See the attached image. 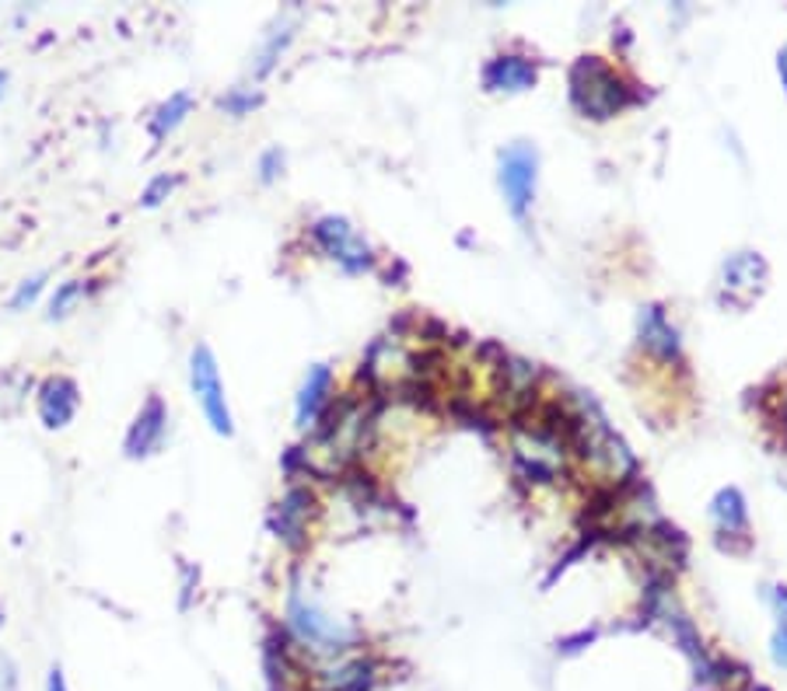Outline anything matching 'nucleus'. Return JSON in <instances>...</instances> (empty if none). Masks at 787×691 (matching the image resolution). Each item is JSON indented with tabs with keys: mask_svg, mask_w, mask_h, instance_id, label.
Wrapping results in <instances>:
<instances>
[{
	"mask_svg": "<svg viewBox=\"0 0 787 691\" xmlns=\"http://www.w3.org/2000/svg\"><path fill=\"white\" fill-rule=\"evenodd\" d=\"M288 632L294 636L298 646L322 657H340L354 646L358 632L346 626L343 618H333L312 597H304L298 587L288 597Z\"/></svg>",
	"mask_w": 787,
	"mask_h": 691,
	"instance_id": "obj_1",
	"label": "nucleus"
},
{
	"mask_svg": "<svg viewBox=\"0 0 787 691\" xmlns=\"http://www.w3.org/2000/svg\"><path fill=\"white\" fill-rule=\"evenodd\" d=\"M571 95H574V105L581 108V113L592 116V119L617 116L620 108L630 102L623 81L612 74V66H605L599 56H584V60L574 63Z\"/></svg>",
	"mask_w": 787,
	"mask_h": 691,
	"instance_id": "obj_2",
	"label": "nucleus"
},
{
	"mask_svg": "<svg viewBox=\"0 0 787 691\" xmlns=\"http://www.w3.org/2000/svg\"><path fill=\"white\" fill-rule=\"evenodd\" d=\"M189 388L196 395V402H200L210 430L217 437H235V419L225 395V381H221V370H217V356L207 343H196L189 353Z\"/></svg>",
	"mask_w": 787,
	"mask_h": 691,
	"instance_id": "obj_3",
	"label": "nucleus"
},
{
	"mask_svg": "<svg viewBox=\"0 0 787 691\" xmlns=\"http://www.w3.org/2000/svg\"><path fill=\"white\" fill-rule=\"evenodd\" d=\"M539 182V150L532 144H511L497 158V186L505 192V203L515 220H525L536 203Z\"/></svg>",
	"mask_w": 787,
	"mask_h": 691,
	"instance_id": "obj_4",
	"label": "nucleus"
},
{
	"mask_svg": "<svg viewBox=\"0 0 787 691\" xmlns=\"http://www.w3.org/2000/svg\"><path fill=\"white\" fill-rule=\"evenodd\" d=\"M312 241L330 255L343 273H367L375 270V252L371 244L346 224L343 217H322L312 224Z\"/></svg>",
	"mask_w": 787,
	"mask_h": 691,
	"instance_id": "obj_5",
	"label": "nucleus"
},
{
	"mask_svg": "<svg viewBox=\"0 0 787 691\" xmlns=\"http://www.w3.org/2000/svg\"><path fill=\"white\" fill-rule=\"evenodd\" d=\"M165 433H168V406L162 402V395H151L126 430V440H123L126 458L141 461V458L158 454L165 443Z\"/></svg>",
	"mask_w": 787,
	"mask_h": 691,
	"instance_id": "obj_6",
	"label": "nucleus"
},
{
	"mask_svg": "<svg viewBox=\"0 0 787 691\" xmlns=\"http://www.w3.org/2000/svg\"><path fill=\"white\" fill-rule=\"evenodd\" d=\"M77 406H81V395H77L74 377H68V374H50L35 391V409H39V419L46 430L71 427V419L77 416Z\"/></svg>",
	"mask_w": 787,
	"mask_h": 691,
	"instance_id": "obj_7",
	"label": "nucleus"
},
{
	"mask_svg": "<svg viewBox=\"0 0 787 691\" xmlns=\"http://www.w3.org/2000/svg\"><path fill=\"white\" fill-rule=\"evenodd\" d=\"M315 510V496L309 489L294 485L288 496L277 503V514H273V527H277V538L291 548H301L309 542V517Z\"/></svg>",
	"mask_w": 787,
	"mask_h": 691,
	"instance_id": "obj_8",
	"label": "nucleus"
},
{
	"mask_svg": "<svg viewBox=\"0 0 787 691\" xmlns=\"http://www.w3.org/2000/svg\"><path fill=\"white\" fill-rule=\"evenodd\" d=\"M539 81V66L529 56H518V53H500L484 66V87L487 92H529V87Z\"/></svg>",
	"mask_w": 787,
	"mask_h": 691,
	"instance_id": "obj_9",
	"label": "nucleus"
},
{
	"mask_svg": "<svg viewBox=\"0 0 787 691\" xmlns=\"http://www.w3.org/2000/svg\"><path fill=\"white\" fill-rule=\"evenodd\" d=\"M330 398H333V370L325 364L309 367V374H304V381H301V391H298V402H294L298 427L312 430L322 419L325 406H330Z\"/></svg>",
	"mask_w": 787,
	"mask_h": 691,
	"instance_id": "obj_10",
	"label": "nucleus"
},
{
	"mask_svg": "<svg viewBox=\"0 0 787 691\" xmlns=\"http://www.w3.org/2000/svg\"><path fill=\"white\" fill-rule=\"evenodd\" d=\"M641 343L659 356V360H680V332L665 318L662 307L641 311Z\"/></svg>",
	"mask_w": 787,
	"mask_h": 691,
	"instance_id": "obj_11",
	"label": "nucleus"
},
{
	"mask_svg": "<svg viewBox=\"0 0 787 691\" xmlns=\"http://www.w3.org/2000/svg\"><path fill=\"white\" fill-rule=\"evenodd\" d=\"M379 681V667L367 657H350L322 674V691H371Z\"/></svg>",
	"mask_w": 787,
	"mask_h": 691,
	"instance_id": "obj_12",
	"label": "nucleus"
},
{
	"mask_svg": "<svg viewBox=\"0 0 787 691\" xmlns=\"http://www.w3.org/2000/svg\"><path fill=\"white\" fill-rule=\"evenodd\" d=\"M711 517L717 524V534H725V538H746L749 531V510H746V500H742L738 489H721L711 503Z\"/></svg>",
	"mask_w": 787,
	"mask_h": 691,
	"instance_id": "obj_13",
	"label": "nucleus"
},
{
	"mask_svg": "<svg viewBox=\"0 0 787 691\" xmlns=\"http://www.w3.org/2000/svg\"><path fill=\"white\" fill-rule=\"evenodd\" d=\"M189 113H193V98H189L186 92L168 95V98L155 108V116H151V137H155V140H165L168 133H175V129H179V126L186 123Z\"/></svg>",
	"mask_w": 787,
	"mask_h": 691,
	"instance_id": "obj_14",
	"label": "nucleus"
},
{
	"mask_svg": "<svg viewBox=\"0 0 787 691\" xmlns=\"http://www.w3.org/2000/svg\"><path fill=\"white\" fill-rule=\"evenodd\" d=\"M288 42H291V25H280V29H273L270 35H267V42H262V50H259V63H256V77H267L273 66H277V60H280V53L288 50Z\"/></svg>",
	"mask_w": 787,
	"mask_h": 691,
	"instance_id": "obj_15",
	"label": "nucleus"
},
{
	"mask_svg": "<svg viewBox=\"0 0 787 691\" xmlns=\"http://www.w3.org/2000/svg\"><path fill=\"white\" fill-rule=\"evenodd\" d=\"M84 294V283L81 280H68V283H60L56 286V294L50 297V318H68L74 304L81 301Z\"/></svg>",
	"mask_w": 787,
	"mask_h": 691,
	"instance_id": "obj_16",
	"label": "nucleus"
},
{
	"mask_svg": "<svg viewBox=\"0 0 787 691\" xmlns=\"http://www.w3.org/2000/svg\"><path fill=\"white\" fill-rule=\"evenodd\" d=\"M217 105H221V113L242 119V116H249L252 108L259 105V92H249V87H235V92H228Z\"/></svg>",
	"mask_w": 787,
	"mask_h": 691,
	"instance_id": "obj_17",
	"label": "nucleus"
},
{
	"mask_svg": "<svg viewBox=\"0 0 787 691\" xmlns=\"http://www.w3.org/2000/svg\"><path fill=\"white\" fill-rule=\"evenodd\" d=\"M46 280H50V273H35V276H29V280H21L18 290L11 294V307L21 311V307L35 304V297L42 294V286H46Z\"/></svg>",
	"mask_w": 787,
	"mask_h": 691,
	"instance_id": "obj_18",
	"label": "nucleus"
},
{
	"mask_svg": "<svg viewBox=\"0 0 787 691\" xmlns=\"http://www.w3.org/2000/svg\"><path fill=\"white\" fill-rule=\"evenodd\" d=\"M175 182H179V178H175V175H158V178H151V182H147V189L141 192V207H158V203H165V199H168V192L175 189Z\"/></svg>",
	"mask_w": 787,
	"mask_h": 691,
	"instance_id": "obj_19",
	"label": "nucleus"
},
{
	"mask_svg": "<svg viewBox=\"0 0 787 691\" xmlns=\"http://www.w3.org/2000/svg\"><path fill=\"white\" fill-rule=\"evenodd\" d=\"M283 171V150L280 147H270L259 154V178L262 182H273V178Z\"/></svg>",
	"mask_w": 787,
	"mask_h": 691,
	"instance_id": "obj_20",
	"label": "nucleus"
},
{
	"mask_svg": "<svg viewBox=\"0 0 787 691\" xmlns=\"http://www.w3.org/2000/svg\"><path fill=\"white\" fill-rule=\"evenodd\" d=\"M46 691H71V688H68V678H63L60 667H53V671H50V678H46Z\"/></svg>",
	"mask_w": 787,
	"mask_h": 691,
	"instance_id": "obj_21",
	"label": "nucleus"
},
{
	"mask_svg": "<svg viewBox=\"0 0 787 691\" xmlns=\"http://www.w3.org/2000/svg\"><path fill=\"white\" fill-rule=\"evenodd\" d=\"M777 71H780V81H784V87H787V46L780 50V60H777Z\"/></svg>",
	"mask_w": 787,
	"mask_h": 691,
	"instance_id": "obj_22",
	"label": "nucleus"
},
{
	"mask_svg": "<svg viewBox=\"0 0 787 691\" xmlns=\"http://www.w3.org/2000/svg\"><path fill=\"white\" fill-rule=\"evenodd\" d=\"M4 87H8V71H0V98H4Z\"/></svg>",
	"mask_w": 787,
	"mask_h": 691,
	"instance_id": "obj_23",
	"label": "nucleus"
},
{
	"mask_svg": "<svg viewBox=\"0 0 787 691\" xmlns=\"http://www.w3.org/2000/svg\"><path fill=\"white\" fill-rule=\"evenodd\" d=\"M0 626H4V608H0Z\"/></svg>",
	"mask_w": 787,
	"mask_h": 691,
	"instance_id": "obj_24",
	"label": "nucleus"
},
{
	"mask_svg": "<svg viewBox=\"0 0 787 691\" xmlns=\"http://www.w3.org/2000/svg\"><path fill=\"white\" fill-rule=\"evenodd\" d=\"M749 691H767V688H749Z\"/></svg>",
	"mask_w": 787,
	"mask_h": 691,
	"instance_id": "obj_25",
	"label": "nucleus"
}]
</instances>
